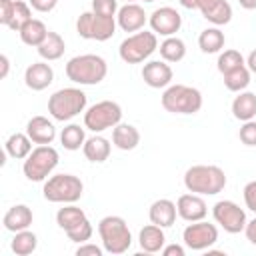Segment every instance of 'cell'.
I'll return each mask as SVG.
<instances>
[{"mask_svg": "<svg viewBox=\"0 0 256 256\" xmlns=\"http://www.w3.org/2000/svg\"><path fill=\"white\" fill-rule=\"evenodd\" d=\"M126 2H136V0H126Z\"/></svg>", "mask_w": 256, "mask_h": 256, "instance_id": "obj_51", "label": "cell"}, {"mask_svg": "<svg viewBox=\"0 0 256 256\" xmlns=\"http://www.w3.org/2000/svg\"><path fill=\"white\" fill-rule=\"evenodd\" d=\"M32 144H34V142L30 140V136H28L26 132H14V134H10V136L6 138L4 150H6V154H8L10 158H14V160H26L28 154L34 150Z\"/></svg>", "mask_w": 256, "mask_h": 256, "instance_id": "obj_26", "label": "cell"}, {"mask_svg": "<svg viewBox=\"0 0 256 256\" xmlns=\"http://www.w3.org/2000/svg\"><path fill=\"white\" fill-rule=\"evenodd\" d=\"M138 244H140V250H142V252H148V254L162 252V248L166 246L164 228L150 222L148 226H144V228L138 232Z\"/></svg>", "mask_w": 256, "mask_h": 256, "instance_id": "obj_22", "label": "cell"}, {"mask_svg": "<svg viewBox=\"0 0 256 256\" xmlns=\"http://www.w3.org/2000/svg\"><path fill=\"white\" fill-rule=\"evenodd\" d=\"M116 22H118V28H122L124 32H138L148 22V14L144 12V8L140 4L126 2L124 6L118 8Z\"/></svg>", "mask_w": 256, "mask_h": 256, "instance_id": "obj_16", "label": "cell"}, {"mask_svg": "<svg viewBox=\"0 0 256 256\" xmlns=\"http://www.w3.org/2000/svg\"><path fill=\"white\" fill-rule=\"evenodd\" d=\"M92 232H94V228H92L90 220L86 218V220H84L82 224H78L76 228L68 230L66 236H68V240H72V242H76V244H84V242H88V240L92 238Z\"/></svg>", "mask_w": 256, "mask_h": 256, "instance_id": "obj_37", "label": "cell"}, {"mask_svg": "<svg viewBox=\"0 0 256 256\" xmlns=\"http://www.w3.org/2000/svg\"><path fill=\"white\" fill-rule=\"evenodd\" d=\"M10 248H12V252L16 256H28V254H32L38 248V236L32 230H28V228L20 230V232H14Z\"/></svg>", "mask_w": 256, "mask_h": 256, "instance_id": "obj_33", "label": "cell"}, {"mask_svg": "<svg viewBox=\"0 0 256 256\" xmlns=\"http://www.w3.org/2000/svg\"><path fill=\"white\" fill-rule=\"evenodd\" d=\"M244 64H246L244 56H242L238 50H234V48L220 52L218 62H216L218 72H220L222 76H224V74H228V72H232V70H236V68H240V66H244Z\"/></svg>", "mask_w": 256, "mask_h": 256, "instance_id": "obj_35", "label": "cell"}, {"mask_svg": "<svg viewBox=\"0 0 256 256\" xmlns=\"http://www.w3.org/2000/svg\"><path fill=\"white\" fill-rule=\"evenodd\" d=\"M52 82H54V70L46 60L32 62L24 72V84L34 92L46 90Z\"/></svg>", "mask_w": 256, "mask_h": 256, "instance_id": "obj_18", "label": "cell"}, {"mask_svg": "<svg viewBox=\"0 0 256 256\" xmlns=\"http://www.w3.org/2000/svg\"><path fill=\"white\" fill-rule=\"evenodd\" d=\"M116 18L100 16L92 10L82 12L76 20V32L84 40H96V42H106L116 34Z\"/></svg>", "mask_w": 256, "mask_h": 256, "instance_id": "obj_9", "label": "cell"}, {"mask_svg": "<svg viewBox=\"0 0 256 256\" xmlns=\"http://www.w3.org/2000/svg\"><path fill=\"white\" fill-rule=\"evenodd\" d=\"M112 144L118 148V150H124V152H130L134 150L138 144H140V132L136 126L132 124H116L112 128Z\"/></svg>", "mask_w": 256, "mask_h": 256, "instance_id": "obj_23", "label": "cell"}, {"mask_svg": "<svg viewBox=\"0 0 256 256\" xmlns=\"http://www.w3.org/2000/svg\"><path fill=\"white\" fill-rule=\"evenodd\" d=\"M28 20H32V6L24 0H14V14H12V20H10L8 28L14 30V32H20V28Z\"/></svg>", "mask_w": 256, "mask_h": 256, "instance_id": "obj_36", "label": "cell"}, {"mask_svg": "<svg viewBox=\"0 0 256 256\" xmlns=\"http://www.w3.org/2000/svg\"><path fill=\"white\" fill-rule=\"evenodd\" d=\"M250 76H252V72H250L248 66L244 64V66H240V68H236V70L224 74V86H226L230 92H242V90L248 88Z\"/></svg>", "mask_w": 256, "mask_h": 256, "instance_id": "obj_34", "label": "cell"}, {"mask_svg": "<svg viewBox=\"0 0 256 256\" xmlns=\"http://www.w3.org/2000/svg\"><path fill=\"white\" fill-rule=\"evenodd\" d=\"M244 10H256V0H238Z\"/></svg>", "mask_w": 256, "mask_h": 256, "instance_id": "obj_48", "label": "cell"}, {"mask_svg": "<svg viewBox=\"0 0 256 256\" xmlns=\"http://www.w3.org/2000/svg\"><path fill=\"white\" fill-rule=\"evenodd\" d=\"M58 150L50 144H38L22 164V172L30 182H44L58 166Z\"/></svg>", "mask_w": 256, "mask_h": 256, "instance_id": "obj_8", "label": "cell"}, {"mask_svg": "<svg viewBox=\"0 0 256 256\" xmlns=\"http://www.w3.org/2000/svg\"><path fill=\"white\" fill-rule=\"evenodd\" d=\"M104 252H106L104 248H100V246H96L92 242H84V244H80L76 248V256H102Z\"/></svg>", "mask_w": 256, "mask_h": 256, "instance_id": "obj_41", "label": "cell"}, {"mask_svg": "<svg viewBox=\"0 0 256 256\" xmlns=\"http://www.w3.org/2000/svg\"><path fill=\"white\" fill-rule=\"evenodd\" d=\"M178 2H180V6H184L188 10H196V0H178Z\"/></svg>", "mask_w": 256, "mask_h": 256, "instance_id": "obj_49", "label": "cell"}, {"mask_svg": "<svg viewBox=\"0 0 256 256\" xmlns=\"http://www.w3.org/2000/svg\"><path fill=\"white\" fill-rule=\"evenodd\" d=\"M160 102L170 114H196L202 108V92L188 84H170L164 88Z\"/></svg>", "mask_w": 256, "mask_h": 256, "instance_id": "obj_3", "label": "cell"}, {"mask_svg": "<svg viewBox=\"0 0 256 256\" xmlns=\"http://www.w3.org/2000/svg\"><path fill=\"white\" fill-rule=\"evenodd\" d=\"M48 28H46V24L42 22V20H38V18H32V20H28L22 28H20V40L26 44V46H34V48H38L42 42H44V38L48 36Z\"/></svg>", "mask_w": 256, "mask_h": 256, "instance_id": "obj_28", "label": "cell"}, {"mask_svg": "<svg viewBox=\"0 0 256 256\" xmlns=\"http://www.w3.org/2000/svg\"><path fill=\"white\" fill-rule=\"evenodd\" d=\"M64 50H66V42L64 38L58 34V32H48V36L44 38V42L38 46V54L42 60L46 62H52V60H58L64 56Z\"/></svg>", "mask_w": 256, "mask_h": 256, "instance_id": "obj_29", "label": "cell"}, {"mask_svg": "<svg viewBox=\"0 0 256 256\" xmlns=\"http://www.w3.org/2000/svg\"><path fill=\"white\" fill-rule=\"evenodd\" d=\"M98 234L108 254H124L132 246V234L122 216H104L98 222Z\"/></svg>", "mask_w": 256, "mask_h": 256, "instance_id": "obj_5", "label": "cell"}, {"mask_svg": "<svg viewBox=\"0 0 256 256\" xmlns=\"http://www.w3.org/2000/svg\"><path fill=\"white\" fill-rule=\"evenodd\" d=\"M244 234H246V240H248L252 246H256V218H252L250 222H246Z\"/></svg>", "mask_w": 256, "mask_h": 256, "instance_id": "obj_45", "label": "cell"}, {"mask_svg": "<svg viewBox=\"0 0 256 256\" xmlns=\"http://www.w3.org/2000/svg\"><path fill=\"white\" fill-rule=\"evenodd\" d=\"M32 220H34V214L26 204H14L6 210L4 218H2V224L8 232H20V230L30 228Z\"/></svg>", "mask_w": 256, "mask_h": 256, "instance_id": "obj_21", "label": "cell"}, {"mask_svg": "<svg viewBox=\"0 0 256 256\" xmlns=\"http://www.w3.org/2000/svg\"><path fill=\"white\" fill-rule=\"evenodd\" d=\"M148 24L158 36H174L182 28V16L172 6H160L148 16Z\"/></svg>", "mask_w": 256, "mask_h": 256, "instance_id": "obj_13", "label": "cell"}, {"mask_svg": "<svg viewBox=\"0 0 256 256\" xmlns=\"http://www.w3.org/2000/svg\"><path fill=\"white\" fill-rule=\"evenodd\" d=\"M238 138L244 146H256V120L242 122L240 130H238Z\"/></svg>", "mask_w": 256, "mask_h": 256, "instance_id": "obj_39", "label": "cell"}, {"mask_svg": "<svg viewBox=\"0 0 256 256\" xmlns=\"http://www.w3.org/2000/svg\"><path fill=\"white\" fill-rule=\"evenodd\" d=\"M242 196H244V204L248 210H252L256 214V180H250L244 190H242Z\"/></svg>", "mask_w": 256, "mask_h": 256, "instance_id": "obj_40", "label": "cell"}, {"mask_svg": "<svg viewBox=\"0 0 256 256\" xmlns=\"http://www.w3.org/2000/svg\"><path fill=\"white\" fill-rule=\"evenodd\" d=\"M68 80L80 86H94L100 84L108 74V64L98 54H80L66 62L64 68Z\"/></svg>", "mask_w": 256, "mask_h": 256, "instance_id": "obj_2", "label": "cell"}, {"mask_svg": "<svg viewBox=\"0 0 256 256\" xmlns=\"http://www.w3.org/2000/svg\"><path fill=\"white\" fill-rule=\"evenodd\" d=\"M226 44V36L220 30V26H210L204 28L198 36V46L204 54H218Z\"/></svg>", "mask_w": 256, "mask_h": 256, "instance_id": "obj_27", "label": "cell"}, {"mask_svg": "<svg viewBox=\"0 0 256 256\" xmlns=\"http://www.w3.org/2000/svg\"><path fill=\"white\" fill-rule=\"evenodd\" d=\"M176 210H178V216L182 220H186V222H198V220H204L206 218L208 204L204 202V198L200 194L188 192V194H182L176 200Z\"/></svg>", "mask_w": 256, "mask_h": 256, "instance_id": "obj_14", "label": "cell"}, {"mask_svg": "<svg viewBox=\"0 0 256 256\" xmlns=\"http://www.w3.org/2000/svg\"><path fill=\"white\" fill-rule=\"evenodd\" d=\"M120 120H122V108L114 100H100L84 112V126L94 134L114 128L116 124H120Z\"/></svg>", "mask_w": 256, "mask_h": 256, "instance_id": "obj_10", "label": "cell"}, {"mask_svg": "<svg viewBox=\"0 0 256 256\" xmlns=\"http://www.w3.org/2000/svg\"><path fill=\"white\" fill-rule=\"evenodd\" d=\"M182 240H184V246L190 250H196V252L208 250L218 242V228L216 224H210L206 220L190 222L182 232Z\"/></svg>", "mask_w": 256, "mask_h": 256, "instance_id": "obj_12", "label": "cell"}, {"mask_svg": "<svg viewBox=\"0 0 256 256\" xmlns=\"http://www.w3.org/2000/svg\"><path fill=\"white\" fill-rule=\"evenodd\" d=\"M86 218H88L86 212H84L82 208L74 206V204H64V206L58 208V212H56V224H58L64 232L76 228V226L82 224Z\"/></svg>", "mask_w": 256, "mask_h": 256, "instance_id": "obj_30", "label": "cell"}, {"mask_svg": "<svg viewBox=\"0 0 256 256\" xmlns=\"http://www.w3.org/2000/svg\"><path fill=\"white\" fill-rule=\"evenodd\" d=\"M42 194L54 204H74L84 194V184L74 174H54L44 180Z\"/></svg>", "mask_w": 256, "mask_h": 256, "instance_id": "obj_6", "label": "cell"}, {"mask_svg": "<svg viewBox=\"0 0 256 256\" xmlns=\"http://www.w3.org/2000/svg\"><path fill=\"white\" fill-rule=\"evenodd\" d=\"M226 174L214 164H194L184 172V186L188 192L200 196H216L226 188Z\"/></svg>", "mask_w": 256, "mask_h": 256, "instance_id": "obj_1", "label": "cell"}, {"mask_svg": "<svg viewBox=\"0 0 256 256\" xmlns=\"http://www.w3.org/2000/svg\"><path fill=\"white\" fill-rule=\"evenodd\" d=\"M86 102L88 98L80 88H60L48 98V114L58 122H66L78 116L80 112H86Z\"/></svg>", "mask_w": 256, "mask_h": 256, "instance_id": "obj_4", "label": "cell"}, {"mask_svg": "<svg viewBox=\"0 0 256 256\" xmlns=\"http://www.w3.org/2000/svg\"><path fill=\"white\" fill-rule=\"evenodd\" d=\"M118 0H92V12L108 18H116L118 14Z\"/></svg>", "mask_w": 256, "mask_h": 256, "instance_id": "obj_38", "label": "cell"}, {"mask_svg": "<svg viewBox=\"0 0 256 256\" xmlns=\"http://www.w3.org/2000/svg\"><path fill=\"white\" fill-rule=\"evenodd\" d=\"M162 254H164V256H184L186 250H184V246H180V244H166V246L162 248Z\"/></svg>", "mask_w": 256, "mask_h": 256, "instance_id": "obj_44", "label": "cell"}, {"mask_svg": "<svg viewBox=\"0 0 256 256\" xmlns=\"http://www.w3.org/2000/svg\"><path fill=\"white\" fill-rule=\"evenodd\" d=\"M232 116L240 122L254 120V116H256V94L248 92V90L238 92V96L232 100Z\"/></svg>", "mask_w": 256, "mask_h": 256, "instance_id": "obj_25", "label": "cell"}, {"mask_svg": "<svg viewBox=\"0 0 256 256\" xmlns=\"http://www.w3.org/2000/svg\"><path fill=\"white\" fill-rule=\"evenodd\" d=\"M28 4L32 6V10L36 12H52L58 4V0H28Z\"/></svg>", "mask_w": 256, "mask_h": 256, "instance_id": "obj_43", "label": "cell"}, {"mask_svg": "<svg viewBox=\"0 0 256 256\" xmlns=\"http://www.w3.org/2000/svg\"><path fill=\"white\" fill-rule=\"evenodd\" d=\"M142 2H156V0H142Z\"/></svg>", "mask_w": 256, "mask_h": 256, "instance_id": "obj_50", "label": "cell"}, {"mask_svg": "<svg viewBox=\"0 0 256 256\" xmlns=\"http://www.w3.org/2000/svg\"><path fill=\"white\" fill-rule=\"evenodd\" d=\"M26 134L34 144H52L56 138V126L46 116H32L26 124Z\"/></svg>", "mask_w": 256, "mask_h": 256, "instance_id": "obj_19", "label": "cell"}, {"mask_svg": "<svg viewBox=\"0 0 256 256\" xmlns=\"http://www.w3.org/2000/svg\"><path fill=\"white\" fill-rule=\"evenodd\" d=\"M110 150H112V144L108 138L100 136V134H94L90 138H86L84 146H82V152L86 156V160L94 162V164H102L108 160L110 156Z\"/></svg>", "mask_w": 256, "mask_h": 256, "instance_id": "obj_24", "label": "cell"}, {"mask_svg": "<svg viewBox=\"0 0 256 256\" xmlns=\"http://www.w3.org/2000/svg\"><path fill=\"white\" fill-rule=\"evenodd\" d=\"M176 216H178V210H176V202L168 200V198H158L150 204V210H148V218L152 224L156 226H162V228H170L174 222H176Z\"/></svg>", "mask_w": 256, "mask_h": 256, "instance_id": "obj_20", "label": "cell"}, {"mask_svg": "<svg viewBox=\"0 0 256 256\" xmlns=\"http://www.w3.org/2000/svg\"><path fill=\"white\" fill-rule=\"evenodd\" d=\"M158 50V34L152 30H138L126 36L120 46L118 54L126 64H142Z\"/></svg>", "mask_w": 256, "mask_h": 256, "instance_id": "obj_7", "label": "cell"}, {"mask_svg": "<svg viewBox=\"0 0 256 256\" xmlns=\"http://www.w3.org/2000/svg\"><path fill=\"white\" fill-rule=\"evenodd\" d=\"M84 130H86V126H80V124L64 126L62 132H60V144L70 152L80 150L84 146V142H86V132Z\"/></svg>", "mask_w": 256, "mask_h": 256, "instance_id": "obj_32", "label": "cell"}, {"mask_svg": "<svg viewBox=\"0 0 256 256\" xmlns=\"http://www.w3.org/2000/svg\"><path fill=\"white\" fill-rule=\"evenodd\" d=\"M158 50H160L162 60H166V62H180L186 56V44L178 36H166L160 42Z\"/></svg>", "mask_w": 256, "mask_h": 256, "instance_id": "obj_31", "label": "cell"}, {"mask_svg": "<svg viewBox=\"0 0 256 256\" xmlns=\"http://www.w3.org/2000/svg\"><path fill=\"white\" fill-rule=\"evenodd\" d=\"M196 10L214 26H224L232 20V6L228 0H196Z\"/></svg>", "mask_w": 256, "mask_h": 256, "instance_id": "obj_17", "label": "cell"}, {"mask_svg": "<svg viewBox=\"0 0 256 256\" xmlns=\"http://www.w3.org/2000/svg\"><path fill=\"white\" fill-rule=\"evenodd\" d=\"M246 66H248V70H250L252 74H256V50H252V52L248 54V58H246Z\"/></svg>", "mask_w": 256, "mask_h": 256, "instance_id": "obj_47", "label": "cell"}, {"mask_svg": "<svg viewBox=\"0 0 256 256\" xmlns=\"http://www.w3.org/2000/svg\"><path fill=\"white\" fill-rule=\"evenodd\" d=\"M0 66H2V70H0V78H6V76H8V70H10V60H8L6 54H0Z\"/></svg>", "mask_w": 256, "mask_h": 256, "instance_id": "obj_46", "label": "cell"}, {"mask_svg": "<svg viewBox=\"0 0 256 256\" xmlns=\"http://www.w3.org/2000/svg\"><path fill=\"white\" fill-rule=\"evenodd\" d=\"M174 72L166 60H150L142 66V80L150 88H168Z\"/></svg>", "mask_w": 256, "mask_h": 256, "instance_id": "obj_15", "label": "cell"}, {"mask_svg": "<svg viewBox=\"0 0 256 256\" xmlns=\"http://www.w3.org/2000/svg\"><path fill=\"white\" fill-rule=\"evenodd\" d=\"M14 14V0H0V24L8 26Z\"/></svg>", "mask_w": 256, "mask_h": 256, "instance_id": "obj_42", "label": "cell"}, {"mask_svg": "<svg viewBox=\"0 0 256 256\" xmlns=\"http://www.w3.org/2000/svg\"><path fill=\"white\" fill-rule=\"evenodd\" d=\"M212 216H214V222L220 228H224V232L228 234L244 232L246 222H248L244 208H240L234 200H218L212 206Z\"/></svg>", "mask_w": 256, "mask_h": 256, "instance_id": "obj_11", "label": "cell"}]
</instances>
